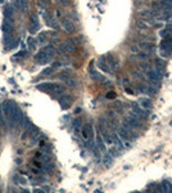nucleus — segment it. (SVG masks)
Listing matches in <instances>:
<instances>
[{
	"label": "nucleus",
	"instance_id": "5",
	"mask_svg": "<svg viewBox=\"0 0 172 193\" xmlns=\"http://www.w3.org/2000/svg\"><path fill=\"white\" fill-rule=\"evenodd\" d=\"M81 136L86 142H93L94 139V129L91 124H85L81 129Z\"/></svg>",
	"mask_w": 172,
	"mask_h": 193
},
{
	"label": "nucleus",
	"instance_id": "1",
	"mask_svg": "<svg viewBox=\"0 0 172 193\" xmlns=\"http://www.w3.org/2000/svg\"><path fill=\"white\" fill-rule=\"evenodd\" d=\"M40 92H44L46 94H55V95H63L66 92V88L60 84H55V82H41L37 84L36 87Z\"/></svg>",
	"mask_w": 172,
	"mask_h": 193
},
{
	"label": "nucleus",
	"instance_id": "37",
	"mask_svg": "<svg viewBox=\"0 0 172 193\" xmlns=\"http://www.w3.org/2000/svg\"><path fill=\"white\" fill-rule=\"evenodd\" d=\"M34 193H45V192L42 191V189H40V188H36V189L34 191Z\"/></svg>",
	"mask_w": 172,
	"mask_h": 193
},
{
	"label": "nucleus",
	"instance_id": "29",
	"mask_svg": "<svg viewBox=\"0 0 172 193\" xmlns=\"http://www.w3.org/2000/svg\"><path fill=\"white\" fill-rule=\"evenodd\" d=\"M139 67H140L143 71H148V70H150V66L148 63H145V62H143V63H139Z\"/></svg>",
	"mask_w": 172,
	"mask_h": 193
},
{
	"label": "nucleus",
	"instance_id": "33",
	"mask_svg": "<svg viewBox=\"0 0 172 193\" xmlns=\"http://www.w3.org/2000/svg\"><path fill=\"white\" fill-rule=\"evenodd\" d=\"M53 71H54V68H53V67H48V68H45L44 71H42L41 73H42V75H45V76H46V75H50Z\"/></svg>",
	"mask_w": 172,
	"mask_h": 193
},
{
	"label": "nucleus",
	"instance_id": "4",
	"mask_svg": "<svg viewBox=\"0 0 172 193\" xmlns=\"http://www.w3.org/2000/svg\"><path fill=\"white\" fill-rule=\"evenodd\" d=\"M3 111H4L5 116L8 117L10 121H12L13 116L16 115V111H17V106L12 101H7V102L3 103Z\"/></svg>",
	"mask_w": 172,
	"mask_h": 193
},
{
	"label": "nucleus",
	"instance_id": "30",
	"mask_svg": "<svg viewBox=\"0 0 172 193\" xmlns=\"http://www.w3.org/2000/svg\"><path fill=\"white\" fill-rule=\"evenodd\" d=\"M45 39H46L45 34H44V32H41V34L39 35V37H37V42H40V44H44V41H45Z\"/></svg>",
	"mask_w": 172,
	"mask_h": 193
},
{
	"label": "nucleus",
	"instance_id": "21",
	"mask_svg": "<svg viewBox=\"0 0 172 193\" xmlns=\"http://www.w3.org/2000/svg\"><path fill=\"white\" fill-rule=\"evenodd\" d=\"M12 14H13V7L12 5H7L4 8V18L5 19H12Z\"/></svg>",
	"mask_w": 172,
	"mask_h": 193
},
{
	"label": "nucleus",
	"instance_id": "6",
	"mask_svg": "<svg viewBox=\"0 0 172 193\" xmlns=\"http://www.w3.org/2000/svg\"><path fill=\"white\" fill-rule=\"evenodd\" d=\"M59 79H60L64 84L69 85V87H72V88H76V87H77V81L71 76V72H69V71H68L67 73H66V72H62V73L59 75Z\"/></svg>",
	"mask_w": 172,
	"mask_h": 193
},
{
	"label": "nucleus",
	"instance_id": "7",
	"mask_svg": "<svg viewBox=\"0 0 172 193\" xmlns=\"http://www.w3.org/2000/svg\"><path fill=\"white\" fill-rule=\"evenodd\" d=\"M74 50H76V45H74V42L72 40H67L66 42H63V44L59 47L60 53H68V54H71V53H73Z\"/></svg>",
	"mask_w": 172,
	"mask_h": 193
},
{
	"label": "nucleus",
	"instance_id": "17",
	"mask_svg": "<svg viewBox=\"0 0 172 193\" xmlns=\"http://www.w3.org/2000/svg\"><path fill=\"white\" fill-rule=\"evenodd\" d=\"M39 30V22H37V18L36 16L32 14L31 16V26L28 27V31H30V34H35V31Z\"/></svg>",
	"mask_w": 172,
	"mask_h": 193
},
{
	"label": "nucleus",
	"instance_id": "36",
	"mask_svg": "<svg viewBox=\"0 0 172 193\" xmlns=\"http://www.w3.org/2000/svg\"><path fill=\"white\" fill-rule=\"evenodd\" d=\"M125 90H126V93H127V94H130V95H134V90H132V89H128V88H126Z\"/></svg>",
	"mask_w": 172,
	"mask_h": 193
},
{
	"label": "nucleus",
	"instance_id": "15",
	"mask_svg": "<svg viewBox=\"0 0 172 193\" xmlns=\"http://www.w3.org/2000/svg\"><path fill=\"white\" fill-rule=\"evenodd\" d=\"M90 76H91V79L93 80H95V81H99V82H107V84H109V81H108V79H105L103 75H100L99 72H96V71H90Z\"/></svg>",
	"mask_w": 172,
	"mask_h": 193
},
{
	"label": "nucleus",
	"instance_id": "35",
	"mask_svg": "<svg viewBox=\"0 0 172 193\" xmlns=\"http://www.w3.org/2000/svg\"><path fill=\"white\" fill-rule=\"evenodd\" d=\"M166 28H167L170 32H172V19H171V21H168V23H167Z\"/></svg>",
	"mask_w": 172,
	"mask_h": 193
},
{
	"label": "nucleus",
	"instance_id": "20",
	"mask_svg": "<svg viewBox=\"0 0 172 193\" xmlns=\"http://www.w3.org/2000/svg\"><path fill=\"white\" fill-rule=\"evenodd\" d=\"M154 64H155V70L160 73V70H165V67H166V63H165V61L163 59H160V58H155L154 59ZM162 75V73H160Z\"/></svg>",
	"mask_w": 172,
	"mask_h": 193
},
{
	"label": "nucleus",
	"instance_id": "32",
	"mask_svg": "<svg viewBox=\"0 0 172 193\" xmlns=\"http://www.w3.org/2000/svg\"><path fill=\"white\" fill-rule=\"evenodd\" d=\"M104 164L105 165H111L112 164V158L109 157V155H105L104 156Z\"/></svg>",
	"mask_w": 172,
	"mask_h": 193
},
{
	"label": "nucleus",
	"instance_id": "23",
	"mask_svg": "<svg viewBox=\"0 0 172 193\" xmlns=\"http://www.w3.org/2000/svg\"><path fill=\"white\" fill-rule=\"evenodd\" d=\"M27 5H28V3L27 2H23V0H18V2H14L13 3V7L17 8L18 10H22V9L27 8Z\"/></svg>",
	"mask_w": 172,
	"mask_h": 193
},
{
	"label": "nucleus",
	"instance_id": "39",
	"mask_svg": "<svg viewBox=\"0 0 172 193\" xmlns=\"http://www.w3.org/2000/svg\"><path fill=\"white\" fill-rule=\"evenodd\" d=\"M132 193H141V192H132Z\"/></svg>",
	"mask_w": 172,
	"mask_h": 193
},
{
	"label": "nucleus",
	"instance_id": "34",
	"mask_svg": "<svg viewBox=\"0 0 172 193\" xmlns=\"http://www.w3.org/2000/svg\"><path fill=\"white\" fill-rule=\"evenodd\" d=\"M117 96V94L114 93V92H109V93H107V98L108 99H114Z\"/></svg>",
	"mask_w": 172,
	"mask_h": 193
},
{
	"label": "nucleus",
	"instance_id": "24",
	"mask_svg": "<svg viewBox=\"0 0 172 193\" xmlns=\"http://www.w3.org/2000/svg\"><path fill=\"white\" fill-rule=\"evenodd\" d=\"M82 126H84V125H82V119H80V117L73 121V127H74V131H79V130H81V129H82Z\"/></svg>",
	"mask_w": 172,
	"mask_h": 193
},
{
	"label": "nucleus",
	"instance_id": "10",
	"mask_svg": "<svg viewBox=\"0 0 172 193\" xmlns=\"http://www.w3.org/2000/svg\"><path fill=\"white\" fill-rule=\"evenodd\" d=\"M72 102H73L72 96L68 95V94H63L62 96H59V103H60L63 110H68L71 107V104H72Z\"/></svg>",
	"mask_w": 172,
	"mask_h": 193
},
{
	"label": "nucleus",
	"instance_id": "9",
	"mask_svg": "<svg viewBox=\"0 0 172 193\" xmlns=\"http://www.w3.org/2000/svg\"><path fill=\"white\" fill-rule=\"evenodd\" d=\"M51 59H53V56L45 54V53H42L41 50L35 54V61H36L39 64H45V63H49Z\"/></svg>",
	"mask_w": 172,
	"mask_h": 193
},
{
	"label": "nucleus",
	"instance_id": "27",
	"mask_svg": "<svg viewBox=\"0 0 172 193\" xmlns=\"http://www.w3.org/2000/svg\"><path fill=\"white\" fill-rule=\"evenodd\" d=\"M96 143H98V148L100 149V151H105V146H104V143H103V141H102L100 136L96 138Z\"/></svg>",
	"mask_w": 172,
	"mask_h": 193
},
{
	"label": "nucleus",
	"instance_id": "22",
	"mask_svg": "<svg viewBox=\"0 0 172 193\" xmlns=\"http://www.w3.org/2000/svg\"><path fill=\"white\" fill-rule=\"evenodd\" d=\"M136 58H139V59H150L152 58V53H149V52H144V50H141V52H139L137 54H136Z\"/></svg>",
	"mask_w": 172,
	"mask_h": 193
},
{
	"label": "nucleus",
	"instance_id": "31",
	"mask_svg": "<svg viewBox=\"0 0 172 193\" xmlns=\"http://www.w3.org/2000/svg\"><path fill=\"white\" fill-rule=\"evenodd\" d=\"M118 155H120V152H118V151H117V149H116V148H111V149H109V156H113V157H117Z\"/></svg>",
	"mask_w": 172,
	"mask_h": 193
},
{
	"label": "nucleus",
	"instance_id": "38",
	"mask_svg": "<svg viewBox=\"0 0 172 193\" xmlns=\"http://www.w3.org/2000/svg\"><path fill=\"white\" fill-rule=\"evenodd\" d=\"M19 181H21V183H22V184H26V179H23V178H21V179H19Z\"/></svg>",
	"mask_w": 172,
	"mask_h": 193
},
{
	"label": "nucleus",
	"instance_id": "8",
	"mask_svg": "<svg viewBox=\"0 0 172 193\" xmlns=\"http://www.w3.org/2000/svg\"><path fill=\"white\" fill-rule=\"evenodd\" d=\"M60 27L66 31L67 34H72V32H74V30H76L73 22H72V21H69L68 18H62L60 19Z\"/></svg>",
	"mask_w": 172,
	"mask_h": 193
},
{
	"label": "nucleus",
	"instance_id": "18",
	"mask_svg": "<svg viewBox=\"0 0 172 193\" xmlns=\"http://www.w3.org/2000/svg\"><path fill=\"white\" fill-rule=\"evenodd\" d=\"M139 106L148 111V110L152 108V101H150L149 98H140L139 99Z\"/></svg>",
	"mask_w": 172,
	"mask_h": 193
},
{
	"label": "nucleus",
	"instance_id": "25",
	"mask_svg": "<svg viewBox=\"0 0 172 193\" xmlns=\"http://www.w3.org/2000/svg\"><path fill=\"white\" fill-rule=\"evenodd\" d=\"M135 88H136L137 92H140V93H148V87H145V84H143V82L136 84Z\"/></svg>",
	"mask_w": 172,
	"mask_h": 193
},
{
	"label": "nucleus",
	"instance_id": "12",
	"mask_svg": "<svg viewBox=\"0 0 172 193\" xmlns=\"http://www.w3.org/2000/svg\"><path fill=\"white\" fill-rule=\"evenodd\" d=\"M98 67L102 70V71H104V72H108V73H112V68L109 67V64H108V62H107V58H105V56H102L99 59H98Z\"/></svg>",
	"mask_w": 172,
	"mask_h": 193
},
{
	"label": "nucleus",
	"instance_id": "26",
	"mask_svg": "<svg viewBox=\"0 0 172 193\" xmlns=\"http://www.w3.org/2000/svg\"><path fill=\"white\" fill-rule=\"evenodd\" d=\"M36 40L34 37H28V47H30V50H34L35 47H36Z\"/></svg>",
	"mask_w": 172,
	"mask_h": 193
},
{
	"label": "nucleus",
	"instance_id": "2",
	"mask_svg": "<svg viewBox=\"0 0 172 193\" xmlns=\"http://www.w3.org/2000/svg\"><path fill=\"white\" fill-rule=\"evenodd\" d=\"M122 126L127 127V129H136V127H140L141 126V122H140V119L134 115V113H130L126 119L123 120L122 122Z\"/></svg>",
	"mask_w": 172,
	"mask_h": 193
},
{
	"label": "nucleus",
	"instance_id": "11",
	"mask_svg": "<svg viewBox=\"0 0 172 193\" xmlns=\"http://www.w3.org/2000/svg\"><path fill=\"white\" fill-rule=\"evenodd\" d=\"M132 113L134 115H136L139 119H146L148 117V111L146 110H144V108H141L139 104H136V103H132Z\"/></svg>",
	"mask_w": 172,
	"mask_h": 193
},
{
	"label": "nucleus",
	"instance_id": "13",
	"mask_svg": "<svg viewBox=\"0 0 172 193\" xmlns=\"http://www.w3.org/2000/svg\"><path fill=\"white\" fill-rule=\"evenodd\" d=\"M105 58H107V62H108L109 67H111L112 70H114V68H117L118 66H120V61H118V58H117V57H114L113 54H108V56H105Z\"/></svg>",
	"mask_w": 172,
	"mask_h": 193
},
{
	"label": "nucleus",
	"instance_id": "16",
	"mask_svg": "<svg viewBox=\"0 0 172 193\" xmlns=\"http://www.w3.org/2000/svg\"><path fill=\"white\" fill-rule=\"evenodd\" d=\"M139 49H143L144 52H152L154 50V45L152 44V42H148L145 40H141V41H139Z\"/></svg>",
	"mask_w": 172,
	"mask_h": 193
},
{
	"label": "nucleus",
	"instance_id": "3",
	"mask_svg": "<svg viewBox=\"0 0 172 193\" xmlns=\"http://www.w3.org/2000/svg\"><path fill=\"white\" fill-rule=\"evenodd\" d=\"M118 136H120L121 141L127 142V141H131V139H135L137 136V134L132 130V129H127L125 126H120L118 127Z\"/></svg>",
	"mask_w": 172,
	"mask_h": 193
},
{
	"label": "nucleus",
	"instance_id": "14",
	"mask_svg": "<svg viewBox=\"0 0 172 193\" xmlns=\"http://www.w3.org/2000/svg\"><path fill=\"white\" fill-rule=\"evenodd\" d=\"M3 32H4V35H12V32H13L12 19H5V18H4V23H3Z\"/></svg>",
	"mask_w": 172,
	"mask_h": 193
},
{
	"label": "nucleus",
	"instance_id": "28",
	"mask_svg": "<svg viewBox=\"0 0 172 193\" xmlns=\"http://www.w3.org/2000/svg\"><path fill=\"white\" fill-rule=\"evenodd\" d=\"M136 26H137V28H140V30H148V25L144 22V21H137Z\"/></svg>",
	"mask_w": 172,
	"mask_h": 193
},
{
	"label": "nucleus",
	"instance_id": "19",
	"mask_svg": "<svg viewBox=\"0 0 172 193\" xmlns=\"http://www.w3.org/2000/svg\"><path fill=\"white\" fill-rule=\"evenodd\" d=\"M42 17H44V19H45V22H46L48 26H50V27H55L54 18H53L48 12H45V10H44V13H42Z\"/></svg>",
	"mask_w": 172,
	"mask_h": 193
}]
</instances>
